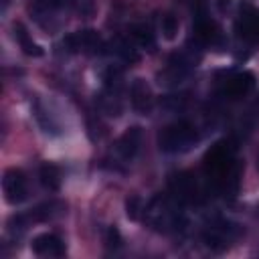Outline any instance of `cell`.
Segmentation results:
<instances>
[{
    "label": "cell",
    "instance_id": "44dd1931",
    "mask_svg": "<svg viewBox=\"0 0 259 259\" xmlns=\"http://www.w3.org/2000/svg\"><path fill=\"white\" fill-rule=\"evenodd\" d=\"M227 6H229V0H219V8H221V10H225Z\"/></svg>",
    "mask_w": 259,
    "mask_h": 259
},
{
    "label": "cell",
    "instance_id": "ba28073f",
    "mask_svg": "<svg viewBox=\"0 0 259 259\" xmlns=\"http://www.w3.org/2000/svg\"><path fill=\"white\" fill-rule=\"evenodd\" d=\"M140 146H142V127L140 125H132L117 138L115 152L119 154L121 160H134L136 154L140 152Z\"/></svg>",
    "mask_w": 259,
    "mask_h": 259
},
{
    "label": "cell",
    "instance_id": "9c48e42d",
    "mask_svg": "<svg viewBox=\"0 0 259 259\" xmlns=\"http://www.w3.org/2000/svg\"><path fill=\"white\" fill-rule=\"evenodd\" d=\"M253 85H255L253 73H249V71L235 73L229 79H225V83H223V95L229 97V99H239V97L247 95L253 89Z\"/></svg>",
    "mask_w": 259,
    "mask_h": 259
},
{
    "label": "cell",
    "instance_id": "9a60e30c",
    "mask_svg": "<svg viewBox=\"0 0 259 259\" xmlns=\"http://www.w3.org/2000/svg\"><path fill=\"white\" fill-rule=\"evenodd\" d=\"M132 38H134L136 45H140L142 49L152 51V49L156 47V38H154L152 26L146 24V22H140V24H134V26H132Z\"/></svg>",
    "mask_w": 259,
    "mask_h": 259
},
{
    "label": "cell",
    "instance_id": "d6986e66",
    "mask_svg": "<svg viewBox=\"0 0 259 259\" xmlns=\"http://www.w3.org/2000/svg\"><path fill=\"white\" fill-rule=\"evenodd\" d=\"M142 210H144L142 198L136 196V194H132V196L125 200V212H127V217H130L132 221H136V219H140V212H142Z\"/></svg>",
    "mask_w": 259,
    "mask_h": 259
},
{
    "label": "cell",
    "instance_id": "277c9868",
    "mask_svg": "<svg viewBox=\"0 0 259 259\" xmlns=\"http://www.w3.org/2000/svg\"><path fill=\"white\" fill-rule=\"evenodd\" d=\"M237 233H239L237 231V225L219 219V221H214V223H210L206 227V231L202 233V241H204V245L208 249L223 251V249L229 247V241H233L237 237Z\"/></svg>",
    "mask_w": 259,
    "mask_h": 259
},
{
    "label": "cell",
    "instance_id": "3957f363",
    "mask_svg": "<svg viewBox=\"0 0 259 259\" xmlns=\"http://www.w3.org/2000/svg\"><path fill=\"white\" fill-rule=\"evenodd\" d=\"M63 45L71 53H101L103 49V38L97 30L93 28H83L67 34L63 38Z\"/></svg>",
    "mask_w": 259,
    "mask_h": 259
},
{
    "label": "cell",
    "instance_id": "ffe728a7",
    "mask_svg": "<svg viewBox=\"0 0 259 259\" xmlns=\"http://www.w3.org/2000/svg\"><path fill=\"white\" fill-rule=\"evenodd\" d=\"M107 247L109 249H115V247H119V243H121V237H119V231L115 229V227H111L109 231H107Z\"/></svg>",
    "mask_w": 259,
    "mask_h": 259
},
{
    "label": "cell",
    "instance_id": "8992f818",
    "mask_svg": "<svg viewBox=\"0 0 259 259\" xmlns=\"http://www.w3.org/2000/svg\"><path fill=\"white\" fill-rule=\"evenodd\" d=\"M235 30L239 38L247 42H257L259 40V10L253 8L251 4H241L239 18L235 22Z\"/></svg>",
    "mask_w": 259,
    "mask_h": 259
},
{
    "label": "cell",
    "instance_id": "ac0fdd59",
    "mask_svg": "<svg viewBox=\"0 0 259 259\" xmlns=\"http://www.w3.org/2000/svg\"><path fill=\"white\" fill-rule=\"evenodd\" d=\"M160 28H162V34L166 40H174L178 34V18L172 12H164L160 18Z\"/></svg>",
    "mask_w": 259,
    "mask_h": 259
},
{
    "label": "cell",
    "instance_id": "7c38bea8",
    "mask_svg": "<svg viewBox=\"0 0 259 259\" xmlns=\"http://www.w3.org/2000/svg\"><path fill=\"white\" fill-rule=\"evenodd\" d=\"M194 36H196V40L200 45H212L219 38V28H217V24L210 18L200 14L194 20Z\"/></svg>",
    "mask_w": 259,
    "mask_h": 259
},
{
    "label": "cell",
    "instance_id": "4fadbf2b",
    "mask_svg": "<svg viewBox=\"0 0 259 259\" xmlns=\"http://www.w3.org/2000/svg\"><path fill=\"white\" fill-rule=\"evenodd\" d=\"M14 38L18 40V47L22 49V53L24 55H28V57H42V49H40V45H36L34 40H32V36L28 34V30H26V26L22 24V22H14Z\"/></svg>",
    "mask_w": 259,
    "mask_h": 259
},
{
    "label": "cell",
    "instance_id": "7402d4cb",
    "mask_svg": "<svg viewBox=\"0 0 259 259\" xmlns=\"http://www.w3.org/2000/svg\"><path fill=\"white\" fill-rule=\"evenodd\" d=\"M257 168H259V156H257Z\"/></svg>",
    "mask_w": 259,
    "mask_h": 259
},
{
    "label": "cell",
    "instance_id": "5bb4252c",
    "mask_svg": "<svg viewBox=\"0 0 259 259\" xmlns=\"http://www.w3.org/2000/svg\"><path fill=\"white\" fill-rule=\"evenodd\" d=\"M38 178H40V184L47 188V190H59L61 188V170L55 166V164H42L40 170H38Z\"/></svg>",
    "mask_w": 259,
    "mask_h": 259
},
{
    "label": "cell",
    "instance_id": "30bf717a",
    "mask_svg": "<svg viewBox=\"0 0 259 259\" xmlns=\"http://www.w3.org/2000/svg\"><path fill=\"white\" fill-rule=\"evenodd\" d=\"M30 249L34 255L38 257H63L65 255V245L63 241L53 235V233H42V235H36L30 243Z\"/></svg>",
    "mask_w": 259,
    "mask_h": 259
},
{
    "label": "cell",
    "instance_id": "5b68a950",
    "mask_svg": "<svg viewBox=\"0 0 259 259\" xmlns=\"http://www.w3.org/2000/svg\"><path fill=\"white\" fill-rule=\"evenodd\" d=\"M2 192L8 204H20L28 196V182L22 170L8 168L2 176Z\"/></svg>",
    "mask_w": 259,
    "mask_h": 259
},
{
    "label": "cell",
    "instance_id": "6da1fadb",
    "mask_svg": "<svg viewBox=\"0 0 259 259\" xmlns=\"http://www.w3.org/2000/svg\"><path fill=\"white\" fill-rule=\"evenodd\" d=\"M198 142V132L190 121H176L166 125L160 134H158V146L162 152L168 154H182L188 152L194 144Z\"/></svg>",
    "mask_w": 259,
    "mask_h": 259
},
{
    "label": "cell",
    "instance_id": "2e32d148",
    "mask_svg": "<svg viewBox=\"0 0 259 259\" xmlns=\"http://www.w3.org/2000/svg\"><path fill=\"white\" fill-rule=\"evenodd\" d=\"M99 107H101V111H103L105 115H109V117L119 115V113H121V101H119V97H117V89L109 87V91L101 93V95H99Z\"/></svg>",
    "mask_w": 259,
    "mask_h": 259
},
{
    "label": "cell",
    "instance_id": "52a82bcc",
    "mask_svg": "<svg viewBox=\"0 0 259 259\" xmlns=\"http://www.w3.org/2000/svg\"><path fill=\"white\" fill-rule=\"evenodd\" d=\"M170 190L178 202H192L198 194L196 180L190 172H178L170 176Z\"/></svg>",
    "mask_w": 259,
    "mask_h": 259
},
{
    "label": "cell",
    "instance_id": "7a4b0ae2",
    "mask_svg": "<svg viewBox=\"0 0 259 259\" xmlns=\"http://www.w3.org/2000/svg\"><path fill=\"white\" fill-rule=\"evenodd\" d=\"M144 214H146V223H148L152 229L162 231V233H170V231L182 229V225H184L182 214H180V212L170 204V200L164 198V196L152 198V202L146 206Z\"/></svg>",
    "mask_w": 259,
    "mask_h": 259
},
{
    "label": "cell",
    "instance_id": "e0dca14e",
    "mask_svg": "<svg viewBox=\"0 0 259 259\" xmlns=\"http://www.w3.org/2000/svg\"><path fill=\"white\" fill-rule=\"evenodd\" d=\"M111 53H113L115 57H119L121 61H125V63H136V61H138V53H136L134 45H130V42L123 40V38H115V40L111 42Z\"/></svg>",
    "mask_w": 259,
    "mask_h": 259
},
{
    "label": "cell",
    "instance_id": "8fae6325",
    "mask_svg": "<svg viewBox=\"0 0 259 259\" xmlns=\"http://www.w3.org/2000/svg\"><path fill=\"white\" fill-rule=\"evenodd\" d=\"M130 99H132L134 109H136L140 115H148V113L152 111L154 95H152L150 85H148L144 79H134V83H132V87H130Z\"/></svg>",
    "mask_w": 259,
    "mask_h": 259
}]
</instances>
